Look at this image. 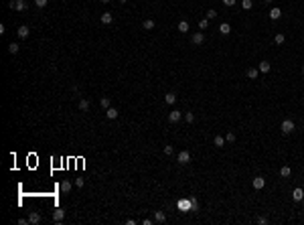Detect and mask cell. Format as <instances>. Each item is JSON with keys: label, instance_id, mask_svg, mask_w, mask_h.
I'll list each match as a JSON object with an SVG mask.
<instances>
[{"label": "cell", "instance_id": "e575fe53", "mask_svg": "<svg viewBox=\"0 0 304 225\" xmlns=\"http://www.w3.org/2000/svg\"><path fill=\"white\" fill-rule=\"evenodd\" d=\"M225 140H227V142H235V134H233V132H229L227 136H225Z\"/></svg>", "mask_w": 304, "mask_h": 225}, {"label": "cell", "instance_id": "b9f144b4", "mask_svg": "<svg viewBox=\"0 0 304 225\" xmlns=\"http://www.w3.org/2000/svg\"><path fill=\"white\" fill-rule=\"evenodd\" d=\"M302 201H304V199H302Z\"/></svg>", "mask_w": 304, "mask_h": 225}, {"label": "cell", "instance_id": "6da1fadb", "mask_svg": "<svg viewBox=\"0 0 304 225\" xmlns=\"http://www.w3.org/2000/svg\"><path fill=\"white\" fill-rule=\"evenodd\" d=\"M177 162L178 164H189L191 162V152H189V150H181L178 156H177Z\"/></svg>", "mask_w": 304, "mask_h": 225}, {"label": "cell", "instance_id": "f35d334b", "mask_svg": "<svg viewBox=\"0 0 304 225\" xmlns=\"http://www.w3.org/2000/svg\"><path fill=\"white\" fill-rule=\"evenodd\" d=\"M264 2H266V4H272V0H264Z\"/></svg>", "mask_w": 304, "mask_h": 225}, {"label": "cell", "instance_id": "74e56055", "mask_svg": "<svg viewBox=\"0 0 304 225\" xmlns=\"http://www.w3.org/2000/svg\"><path fill=\"white\" fill-rule=\"evenodd\" d=\"M100 2H104V4H108V2H110V0H100Z\"/></svg>", "mask_w": 304, "mask_h": 225}, {"label": "cell", "instance_id": "ffe728a7", "mask_svg": "<svg viewBox=\"0 0 304 225\" xmlns=\"http://www.w3.org/2000/svg\"><path fill=\"white\" fill-rule=\"evenodd\" d=\"M225 142H227V140H225L223 136H215V140H213V144H215L217 148H223V144H225Z\"/></svg>", "mask_w": 304, "mask_h": 225}, {"label": "cell", "instance_id": "ac0fdd59", "mask_svg": "<svg viewBox=\"0 0 304 225\" xmlns=\"http://www.w3.org/2000/svg\"><path fill=\"white\" fill-rule=\"evenodd\" d=\"M219 33L223 34V37H227V34L231 33V27H229L227 23H223V24H221V27H219Z\"/></svg>", "mask_w": 304, "mask_h": 225}, {"label": "cell", "instance_id": "d590c367", "mask_svg": "<svg viewBox=\"0 0 304 225\" xmlns=\"http://www.w3.org/2000/svg\"><path fill=\"white\" fill-rule=\"evenodd\" d=\"M235 2H237V0H223V4H225V6H233Z\"/></svg>", "mask_w": 304, "mask_h": 225}, {"label": "cell", "instance_id": "4fadbf2b", "mask_svg": "<svg viewBox=\"0 0 304 225\" xmlns=\"http://www.w3.org/2000/svg\"><path fill=\"white\" fill-rule=\"evenodd\" d=\"M177 99H178V97L174 96L173 92H170V93H166V96H164V102L168 103V106H173V103H177Z\"/></svg>", "mask_w": 304, "mask_h": 225}, {"label": "cell", "instance_id": "f546056e", "mask_svg": "<svg viewBox=\"0 0 304 225\" xmlns=\"http://www.w3.org/2000/svg\"><path fill=\"white\" fill-rule=\"evenodd\" d=\"M100 103H101V107H106V110H108V107H110V97H101Z\"/></svg>", "mask_w": 304, "mask_h": 225}, {"label": "cell", "instance_id": "5bb4252c", "mask_svg": "<svg viewBox=\"0 0 304 225\" xmlns=\"http://www.w3.org/2000/svg\"><path fill=\"white\" fill-rule=\"evenodd\" d=\"M18 51H20V45H18V43H10V45H8V53H10V55H16Z\"/></svg>", "mask_w": 304, "mask_h": 225}, {"label": "cell", "instance_id": "277c9868", "mask_svg": "<svg viewBox=\"0 0 304 225\" xmlns=\"http://www.w3.org/2000/svg\"><path fill=\"white\" fill-rule=\"evenodd\" d=\"M251 185H254V189H255V191H260V189H264V187H266V181H264L262 176H255V179L251 181Z\"/></svg>", "mask_w": 304, "mask_h": 225}, {"label": "cell", "instance_id": "d4e9b609", "mask_svg": "<svg viewBox=\"0 0 304 225\" xmlns=\"http://www.w3.org/2000/svg\"><path fill=\"white\" fill-rule=\"evenodd\" d=\"M284 41H286V37H284V34H282V33H278L276 37H274V43H276V45H282V43H284Z\"/></svg>", "mask_w": 304, "mask_h": 225}, {"label": "cell", "instance_id": "f1b7e54d", "mask_svg": "<svg viewBox=\"0 0 304 225\" xmlns=\"http://www.w3.org/2000/svg\"><path fill=\"white\" fill-rule=\"evenodd\" d=\"M241 6L245 8V10H250V8L254 6V0H241Z\"/></svg>", "mask_w": 304, "mask_h": 225}, {"label": "cell", "instance_id": "4316f807", "mask_svg": "<svg viewBox=\"0 0 304 225\" xmlns=\"http://www.w3.org/2000/svg\"><path fill=\"white\" fill-rule=\"evenodd\" d=\"M61 191L63 193H69L71 191V183H69V181H63V183H61Z\"/></svg>", "mask_w": 304, "mask_h": 225}, {"label": "cell", "instance_id": "7402d4cb", "mask_svg": "<svg viewBox=\"0 0 304 225\" xmlns=\"http://www.w3.org/2000/svg\"><path fill=\"white\" fill-rule=\"evenodd\" d=\"M79 110H81V112H87V110H89V102H87L85 97L79 99Z\"/></svg>", "mask_w": 304, "mask_h": 225}, {"label": "cell", "instance_id": "3957f363", "mask_svg": "<svg viewBox=\"0 0 304 225\" xmlns=\"http://www.w3.org/2000/svg\"><path fill=\"white\" fill-rule=\"evenodd\" d=\"M41 221H43L41 213H37V211H33V213H28V223H31V225H39Z\"/></svg>", "mask_w": 304, "mask_h": 225}, {"label": "cell", "instance_id": "cb8c5ba5", "mask_svg": "<svg viewBox=\"0 0 304 225\" xmlns=\"http://www.w3.org/2000/svg\"><path fill=\"white\" fill-rule=\"evenodd\" d=\"M142 27L146 29V31H152V29H154V20H152V18H146V20L142 23Z\"/></svg>", "mask_w": 304, "mask_h": 225}, {"label": "cell", "instance_id": "5b68a950", "mask_svg": "<svg viewBox=\"0 0 304 225\" xmlns=\"http://www.w3.org/2000/svg\"><path fill=\"white\" fill-rule=\"evenodd\" d=\"M181 118H183V114H181L178 110H173V112L168 114V122H173V124H177V122H178Z\"/></svg>", "mask_w": 304, "mask_h": 225}, {"label": "cell", "instance_id": "484cf974", "mask_svg": "<svg viewBox=\"0 0 304 225\" xmlns=\"http://www.w3.org/2000/svg\"><path fill=\"white\" fill-rule=\"evenodd\" d=\"M280 175L282 176H290V175H292V168H290V166H282L280 168Z\"/></svg>", "mask_w": 304, "mask_h": 225}, {"label": "cell", "instance_id": "603a6c76", "mask_svg": "<svg viewBox=\"0 0 304 225\" xmlns=\"http://www.w3.org/2000/svg\"><path fill=\"white\" fill-rule=\"evenodd\" d=\"M28 2L27 0H16V10H27Z\"/></svg>", "mask_w": 304, "mask_h": 225}, {"label": "cell", "instance_id": "e0dca14e", "mask_svg": "<svg viewBox=\"0 0 304 225\" xmlns=\"http://www.w3.org/2000/svg\"><path fill=\"white\" fill-rule=\"evenodd\" d=\"M189 211H193V213H197V211H199V201H197L195 197H191V205H189Z\"/></svg>", "mask_w": 304, "mask_h": 225}, {"label": "cell", "instance_id": "8fae6325", "mask_svg": "<svg viewBox=\"0 0 304 225\" xmlns=\"http://www.w3.org/2000/svg\"><path fill=\"white\" fill-rule=\"evenodd\" d=\"M154 221H156V223H164L166 221V215L162 213V211H154Z\"/></svg>", "mask_w": 304, "mask_h": 225}, {"label": "cell", "instance_id": "ab89813d", "mask_svg": "<svg viewBox=\"0 0 304 225\" xmlns=\"http://www.w3.org/2000/svg\"><path fill=\"white\" fill-rule=\"evenodd\" d=\"M120 2H122V4H126V2H128V0H120Z\"/></svg>", "mask_w": 304, "mask_h": 225}, {"label": "cell", "instance_id": "44dd1931", "mask_svg": "<svg viewBox=\"0 0 304 225\" xmlns=\"http://www.w3.org/2000/svg\"><path fill=\"white\" fill-rule=\"evenodd\" d=\"M260 71H262V73H268L270 71V69H272V67H270V61H262V63H260Z\"/></svg>", "mask_w": 304, "mask_h": 225}, {"label": "cell", "instance_id": "8992f818", "mask_svg": "<svg viewBox=\"0 0 304 225\" xmlns=\"http://www.w3.org/2000/svg\"><path fill=\"white\" fill-rule=\"evenodd\" d=\"M118 116H120V112L116 110V107H112V106H110L108 110H106V118H108V120H116Z\"/></svg>", "mask_w": 304, "mask_h": 225}, {"label": "cell", "instance_id": "4dcf8cb0", "mask_svg": "<svg viewBox=\"0 0 304 225\" xmlns=\"http://www.w3.org/2000/svg\"><path fill=\"white\" fill-rule=\"evenodd\" d=\"M185 120H187L189 124H193V122H195V114H191V112H187V114H185Z\"/></svg>", "mask_w": 304, "mask_h": 225}, {"label": "cell", "instance_id": "52a82bcc", "mask_svg": "<svg viewBox=\"0 0 304 225\" xmlns=\"http://www.w3.org/2000/svg\"><path fill=\"white\" fill-rule=\"evenodd\" d=\"M191 41L195 43V45H203V41H205V34H203V33H193Z\"/></svg>", "mask_w": 304, "mask_h": 225}, {"label": "cell", "instance_id": "d6986e66", "mask_svg": "<svg viewBox=\"0 0 304 225\" xmlns=\"http://www.w3.org/2000/svg\"><path fill=\"white\" fill-rule=\"evenodd\" d=\"M258 73H260L258 67H250V69H247V77H250V79H255V77H258Z\"/></svg>", "mask_w": 304, "mask_h": 225}, {"label": "cell", "instance_id": "d6a6232c", "mask_svg": "<svg viewBox=\"0 0 304 225\" xmlns=\"http://www.w3.org/2000/svg\"><path fill=\"white\" fill-rule=\"evenodd\" d=\"M47 2H49V0H35V4H37L39 8H45V6H47Z\"/></svg>", "mask_w": 304, "mask_h": 225}, {"label": "cell", "instance_id": "30bf717a", "mask_svg": "<svg viewBox=\"0 0 304 225\" xmlns=\"http://www.w3.org/2000/svg\"><path fill=\"white\" fill-rule=\"evenodd\" d=\"M280 16H282V10H280L278 6H274L272 10H270V18H272V20H278Z\"/></svg>", "mask_w": 304, "mask_h": 225}, {"label": "cell", "instance_id": "9c48e42d", "mask_svg": "<svg viewBox=\"0 0 304 225\" xmlns=\"http://www.w3.org/2000/svg\"><path fill=\"white\" fill-rule=\"evenodd\" d=\"M28 33H31V31H28V27H27V24L18 27V31H16V34H18L20 39H28Z\"/></svg>", "mask_w": 304, "mask_h": 225}, {"label": "cell", "instance_id": "9a60e30c", "mask_svg": "<svg viewBox=\"0 0 304 225\" xmlns=\"http://www.w3.org/2000/svg\"><path fill=\"white\" fill-rule=\"evenodd\" d=\"M101 23H104V24H112V20H114V16L112 14H110V12H104V14H101Z\"/></svg>", "mask_w": 304, "mask_h": 225}, {"label": "cell", "instance_id": "1f68e13d", "mask_svg": "<svg viewBox=\"0 0 304 225\" xmlns=\"http://www.w3.org/2000/svg\"><path fill=\"white\" fill-rule=\"evenodd\" d=\"M173 152H174V148H173V146H170V144H164V154H168V156H170Z\"/></svg>", "mask_w": 304, "mask_h": 225}, {"label": "cell", "instance_id": "7a4b0ae2", "mask_svg": "<svg viewBox=\"0 0 304 225\" xmlns=\"http://www.w3.org/2000/svg\"><path fill=\"white\" fill-rule=\"evenodd\" d=\"M280 130H282V134H292L294 132V122H292V120H284L282 126H280Z\"/></svg>", "mask_w": 304, "mask_h": 225}, {"label": "cell", "instance_id": "2e32d148", "mask_svg": "<svg viewBox=\"0 0 304 225\" xmlns=\"http://www.w3.org/2000/svg\"><path fill=\"white\" fill-rule=\"evenodd\" d=\"M177 29H178V33H189V29H191V27H189V23H187V20H181Z\"/></svg>", "mask_w": 304, "mask_h": 225}, {"label": "cell", "instance_id": "836d02e7", "mask_svg": "<svg viewBox=\"0 0 304 225\" xmlns=\"http://www.w3.org/2000/svg\"><path fill=\"white\" fill-rule=\"evenodd\" d=\"M215 16H217V12H215V10H207V18H209V20H213Z\"/></svg>", "mask_w": 304, "mask_h": 225}, {"label": "cell", "instance_id": "83f0119b", "mask_svg": "<svg viewBox=\"0 0 304 225\" xmlns=\"http://www.w3.org/2000/svg\"><path fill=\"white\" fill-rule=\"evenodd\" d=\"M207 27H209V18H201L199 20V29H201V31H205Z\"/></svg>", "mask_w": 304, "mask_h": 225}, {"label": "cell", "instance_id": "ba28073f", "mask_svg": "<svg viewBox=\"0 0 304 225\" xmlns=\"http://www.w3.org/2000/svg\"><path fill=\"white\" fill-rule=\"evenodd\" d=\"M63 219H65V211H63V209H57V211L53 213V221H55V223H61Z\"/></svg>", "mask_w": 304, "mask_h": 225}, {"label": "cell", "instance_id": "60d3db41", "mask_svg": "<svg viewBox=\"0 0 304 225\" xmlns=\"http://www.w3.org/2000/svg\"><path fill=\"white\" fill-rule=\"evenodd\" d=\"M302 75H304V65H302Z\"/></svg>", "mask_w": 304, "mask_h": 225}, {"label": "cell", "instance_id": "7c38bea8", "mask_svg": "<svg viewBox=\"0 0 304 225\" xmlns=\"http://www.w3.org/2000/svg\"><path fill=\"white\" fill-rule=\"evenodd\" d=\"M292 199H294V201H302V199H304V191H302V189H294V191H292Z\"/></svg>", "mask_w": 304, "mask_h": 225}, {"label": "cell", "instance_id": "8d00e7d4", "mask_svg": "<svg viewBox=\"0 0 304 225\" xmlns=\"http://www.w3.org/2000/svg\"><path fill=\"white\" fill-rule=\"evenodd\" d=\"M258 223H260V225H266L268 219H266V217H258Z\"/></svg>", "mask_w": 304, "mask_h": 225}]
</instances>
